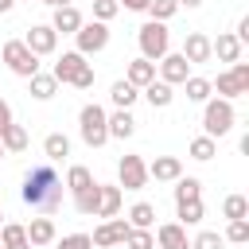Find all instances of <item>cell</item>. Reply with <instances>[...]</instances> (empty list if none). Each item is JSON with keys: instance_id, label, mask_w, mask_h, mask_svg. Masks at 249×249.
<instances>
[{"instance_id": "d6986e66", "label": "cell", "mask_w": 249, "mask_h": 249, "mask_svg": "<svg viewBox=\"0 0 249 249\" xmlns=\"http://www.w3.org/2000/svg\"><path fill=\"white\" fill-rule=\"evenodd\" d=\"M124 82L136 86V89H144L148 82H156V62H148V58H132L128 70H124Z\"/></svg>"}, {"instance_id": "74e56055", "label": "cell", "mask_w": 249, "mask_h": 249, "mask_svg": "<svg viewBox=\"0 0 249 249\" xmlns=\"http://www.w3.org/2000/svg\"><path fill=\"white\" fill-rule=\"evenodd\" d=\"M124 245H128V249H156V233H152V230H128Z\"/></svg>"}, {"instance_id": "d4e9b609", "label": "cell", "mask_w": 249, "mask_h": 249, "mask_svg": "<svg viewBox=\"0 0 249 249\" xmlns=\"http://www.w3.org/2000/svg\"><path fill=\"white\" fill-rule=\"evenodd\" d=\"M23 230H27V241H31V245H51V241L58 237L51 218H31V226H23Z\"/></svg>"}, {"instance_id": "d590c367", "label": "cell", "mask_w": 249, "mask_h": 249, "mask_svg": "<svg viewBox=\"0 0 249 249\" xmlns=\"http://www.w3.org/2000/svg\"><path fill=\"white\" fill-rule=\"evenodd\" d=\"M175 12H179V4H175V0H152V4H148V16H152L156 23H167Z\"/></svg>"}, {"instance_id": "277c9868", "label": "cell", "mask_w": 249, "mask_h": 249, "mask_svg": "<svg viewBox=\"0 0 249 249\" xmlns=\"http://www.w3.org/2000/svg\"><path fill=\"white\" fill-rule=\"evenodd\" d=\"M136 43H140V58H148V62H160V58L171 51L167 23H156V19H148V23L136 31Z\"/></svg>"}, {"instance_id": "f35d334b", "label": "cell", "mask_w": 249, "mask_h": 249, "mask_svg": "<svg viewBox=\"0 0 249 249\" xmlns=\"http://www.w3.org/2000/svg\"><path fill=\"white\" fill-rule=\"evenodd\" d=\"M117 12H121L117 0H93V19H97V23H109Z\"/></svg>"}, {"instance_id": "ba28073f", "label": "cell", "mask_w": 249, "mask_h": 249, "mask_svg": "<svg viewBox=\"0 0 249 249\" xmlns=\"http://www.w3.org/2000/svg\"><path fill=\"white\" fill-rule=\"evenodd\" d=\"M74 39H78V54H97V51L109 47V23L89 19V23H82L74 31Z\"/></svg>"}, {"instance_id": "60d3db41", "label": "cell", "mask_w": 249, "mask_h": 249, "mask_svg": "<svg viewBox=\"0 0 249 249\" xmlns=\"http://www.w3.org/2000/svg\"><path fill=\"white\" fill-rule=\"evenodd\" d=\"M58 249H93V241H89V233H66L58 241Z\"/></svg>"}, {"instance_id": "8d00e7d4", "label": "cell", "mask_w": 249, "mask_h": 249, "mask_svg": "<svg viewBox=\"0 0 249 249\" xmlns=\"http://www.w3.org/2000/svg\"><path fill=\"white\" fill-rule=\"evenodd\" d=\"M222 241L245 245V241H249V218H237V222H230V226H226V237H222Z\"/></svg>"}, {"instance_id": "7dc6e473", "label": "cell", "mask_w": 249, "mask_h": 249, "mask_svg": "<svg viewBox=\"0 0 249 249\" xmlns=\"http://www.w3.org/2000/svg\"><path fill=\"white\" fill-rule=\"evenodd\" d=\"M0 160H4V148H0Z\"/></svg>"}, {"instance_id": "4dcf8cb0", "label": "cell", "mask_w": 249, "mask_h": 249, "mask_svg": "<svg viewBox=\"0 0 249 249\" xmlns=\"http://www.w3.org/2000/svg\"><path fill=\"white\" fill-rule=\"evenodd\" d=\"M43 156H47V160H66V156H70V140H66L62 132H51V136L43 140Z\"/></svg>"}, {"instance_id": "7402d4cb", "label": "cell", "mask_w": 249, "mask_h": 249, "mask_svg": "<svg viewBox=\"0 0 249 249\" xmlns=\"http://www.w3.org/2000/svg\"><path fill=\"white\" fill-rule=\"evenodd\" d=\"M27 140H31V136H27V128H23V124H16V121L0 128V148H4V152H23V148H27Z\"/></svg>"}, {"instance_id": "8fae6325", "label": "cell", "mask_w": 249, "mask_h": 249, "mask_svg": "<svg viewBox=\"0 0 249 249\" xmlns=\"http://www.w3.org/2000/svg\"><path fill=\"white\" fill-rule=\"evenodd\" d=\"M128 230H132V226H128L124 218H105V222L93 230V237H89V241H93L97 249H113V245H124Z\"/></svg>"}, {"instance_id": "4fadbf2b", "label": "cell", "mask_w": 249, "mask_h": 249, "mask_svg": "<svg viewBox=\"0 0 249 249\" xmlns=\"http://www.w3.org/2000/svg\"><path fill=\"white\" fill-rule=\"evenodd\" d=\"M191 66H202V62H210L214 54H210V35H202V31H191L187 39H183V51H179Z\"/></svg>"}, {"instance_id": "f1b7e54d", "label": "cell", "mask_w": 249, "mask_h": 249, "mask_svg": "<svg viewBox=\"0 0 249 249\" xmlns=\"http://www.w3.org/2000/svg\"><path fill=\"white\" fill-rule=\"evenodd\" d=\"M183 86H187V101H198V105H202V101H210V97H214V89H210V78H198V74H191Z\"/></svg>"}, {"instance_id": "7c38bea8", "label": "cell", "mask_w": 249, "mask_h": 249, "mask_svg": "<svg viewBox=\"0 0 249 249\" xmlns=\"http://www.w3.org/2000/svg\"><path fill=\"white\" fill-rule=\"evenodd\" d=\"M156 66H160V82H167V86H183V82L191 78V62H187L183 54H171V51H167Z\"/></svg>"}, {"instance_id": "f6af8a7d", "label": "cell", "mask_w": 249, "mask_h": 249, "mask_svg": "<svg viewBox=\"0 0 249 249\" xmlns=\"http://www.w3.org/2000/svg\"><path fill=\"white\" fill-rule=\"evenodd\" d=\"M12 4H16V0H0V16H4V12H12Z\"/></svg>"}, {"instance_id": "ee69618b", "label": "cell", "mask_w": 249, "mask_h": 249, "mask_svg": "<svg viewBox=\"0 0 249 249\" xmlns=\"http://www.w3.org/2000/svg\"><path fill=\"white\" fill-rule=\"evenodd\" d=\"M175 4H179V8H198L202 0H175Z\"/></svg>"}, {"instance_id": "5bb4252c", "label": "cell", "mask_w": 249, "mask_h": 249, "mask_svg": "<svg viewBox=\"0 0 249 249\" xmlns=\"http://www.w3.org/2000/svg\"><path fill=\"white\" fill-rule=\"evenodd\" d=\"M179 175H183V160L179 156H156L148 163V179H156V183H175Z\"/></svg>"}, {"instance_id": "ffe728a7", "label": "cell", "mask_w": 249, "mask_h": 249, "mask_svg": "<svg viewBox=\"0 0 249 249\" xmlns=\"http://www.w3.org/2000/svg\"><path fill=\"white\" fill-rule=\"evenodd\" d=\"M105 124H109V140H113V136H117V140H128V136L136 132V121H132V113H128V109L109 113V117H105Z\"/></svg>"}, {"instance_id": "836d02e7", "label": "cell", "mask_w": 249, "mask_h": 249, "mask_svg": "<svg viewBox=\"0 0 249 249\" xmlns=\"http://www.w3.org/2000/svg\"><path fill=\"white\" fill-rule=\"evenodd\" d=\"M222 214H226L230 222H237V218H249V198H245V195H230V198L222 202Z\"/></svg>"}, {"instance_id": "44dd1931", "label": "cell", "mask_w": 249, "mask_h": 249, "mask_svg": "<svg viewBox=\"0 0 249 249\" xmlns=\"http://www.w3.org/2000/svg\"><path fill=\"white\" fill-rule=\"evenodd\" d=\"M27 93H31L35 101H51V97L58 93V82H54L51 74H43V70H39V74H31V78H27Z\"/></svg>"}, {"instance_id": "9c48e42d", "label": "cell", "mask_w": 249, "mask_h": 249, "mask_svg": "<svg viewBox=\"0 0 249 249\" xmlns=\"http://www.w3.org/2000/svg\"><path fill=\"white\" fill-rule=\"evenodd\" d=\"M117 187H124V191H140L144 183H148V163L140 160V156H121V163H117Z\"/></svg>"}, {"instance_id": "3957f363", "label": "cell", "mask_w": 249, "mask_h": 249, "mask_svg": "<svg viewBox=\"0 0 249 249\" xmlns=\"http://www.w3.org/2000/svg\"><path fill=\"white\" fill-rule=\"evenodd\" d=\"M206 109H202V136H210V140H218V136H226L230 128H233V121H237V113H233V101H226V97H210V101H202Z\"/></svg>"}, {"instance_id": "484cf974", "label": "cell", "mask_w": 249, "mask_h": 249, "mask_svg": "<svg viewBox=\"0 0 249 249\" xmlns=\"http://www.w3.org/2000/svg\"><path fill=\"white\" fill-rule=\"evenodd\" d=\"M144 97H148L152 109H167V105L175 101V93H171L167 82H148V86H144Z\"/></svg>"}, {"instance_id": "b9f144b4", "label": "cell", "mask_w": 249, "mask_h": 249, "mask_svg": "<svg viewBox=\"0 0 249 249\" xmlns=\"http://www.w3.org/2000/svg\"><path fill=\"white\" fill-rule=\"evenodd\" d=\"M121 8H128V12H148V4L152 0H117Z\"/></svg>"}, {"instance_id": "c3c4849f", "label": "cell", "mask_w": 249, "mask_h": 249, "mask_svg": "<svg viewBox=\"0 0 249 249\" xmlns=\"http://www.w3.org/2000/svg\"><path fill=\"white\" fill-rule=\"evenodd\" d=\"M0 218H4V214H0ZM0 226H4V222H0Z\"/></svg>"}, {"instance_id": "4316f807", "label": "cell", "mask_w": 249, "mask_h": 249, "mask_svg": "<svg viewBox=\"0 0 249 249\" xmlns=\"http://www.w3.org/2000/svg\"><path fill=\"white\" fill-rule=\"evenodd\" d=\"M124 222H128L132 230H152V226H156V206H152V202H136Z\"/></svg>"}, {"instance_id": "603a6c76", "label": "cell", "mask_w": 249, "mask_h": 249, "mask_svg": "<svg viewBox=\"0 0 249 249\" xmlns=\"http://www.w3.org/2000/svg\"><path fill=\"white\" fill-rule=\"evenodd\" d=\"M0 249H31L27 230H23L19 222H4V226H0Z\"/></svg>"}, {"instance_id": "7a4b0ae2", "label": "cell", "mask_w": 249, "mask_h": 249, "mask_svg": "<svg viewBox=\"0 0 249 249\" xmlns=\"http://www.w3.org/2000/svg\"><path fill=\"white\" fill-rule=\"evenodd\" d=\"M51 78H54V82H66V86H78V89H89V86H93V66L86 62V54L62 51V58H58L54 70H51Z\"/></svg>"}, {"instance_id": "cb8c5ba5", "label": "cell", "mask_w": 249, "mask_h": 249, "mask_svg": "<svg viewBox=\"0 0 249 249\" xmlns=\"http://www.w3.org/2000/svg\"><path fill=\"white\" fill-rule=\"evenodd\" d=\"M97 179H93V171L86 167V163H70V171H66V191L70 195H78V191H89Z\"/></svg>"}, {"instance_id": "52a82bcc", "label": "cell", "mask_w": 249, "mask_h": 249, "mask_svg": "<svg viewBox=\"0 0 249 249\" xmlns=\"http://www.w3.org/2000/svg\"><path fill=\"white\" fill-rule=\"evenodd\" d=\"M4 66H8L12 74H19V78L39 74V58L23 47V39H8V43H4Z\"/></svg>"}, {"instance_id": "e575fe53", "label": "cell", "mask_w": 249, "mask_h": 249, "mask_svg": "<svg viewBox=\"0 0 249 249\" xmlns=\"http://www.w3.org/2000/svg\"><path fill=\"white\" fill-rule=\"evenodd\" d=\"M74 210H78V214H86V218H89V214H97V183H93L89 191H78V195H74Z\"/></svg>"}, {"instance_id": "d6a6232c", "label": "cell", "mask_w": 249, "mask_h": 249, "mask_svg": "<svg viewBox=\"0 0 249 249\" xmlns=\"http://www.w3.org/2000/svg\"><path fill=\"white\" fill-rule=\"evenodd\" d=\"M214 156H218V144H214L210 136H195V140H191V160L206 163V160H214Z\"/></svg>"}, {"instance_id": "83f0119b", "label": "cell", "mask_w": 249, "mask_h": 249, "mask_svg": "<svg viewBox=\"0 0 249 249\" xmlns=\"http://www.w3.org/2000/svg\"><path fill=\"white\" fill-rule=\"evenodd\" d=\"M195 198H202V183L195 175H179L175 179V202H195Z\"/></svg>"}, {"instance_id": "9a60e30c", "label": "cell", "mask_w": 249, "mask_h": 249, "mask_svg": "<svg viewBox=\"0 0 249 249\" xmlns=\"http://www.w3.org/2000/svg\"><path fill=\"white\" fill-rule=\"evenodd\" d=\"M156 249H191V241H187V226H179V222H163V226L156 230Z\"/></svg>"}, {"instance_id": "7bdbcfd3", "label": "cell", "mask_w": 249, "mask_h": 249, "mask_svg": "<svg viewBox=\"0 0 249 249\" xmlns=\"http://www.w3.org/2000/svg\"><path fill=\"white\" fill-rule=\"evenodd\" d=\"M4 124H12V105L0 97V128H4Z\"/></svg>"}, {"instance_id": "bcb514c9", "label": "cell", "mask_w": 249, "mask_h": 249, "mask_svg": "<svg viewBox=\"0 0 249 249\" xmlns=\"http://www.w3.org/2000/svg\"><path fill=\"white\" fill-rule=\"evenodd\" d=\"M39 4H51V8H54V0H39Z\"/></svg>"}, {"instance_id": "8992f818", "label": "cell", "mask_w": 249, "mask_h": 249, "mask_svg": "<svg viewBox=\"0 0 249 249\" xmlns=\"http://www.w3.org/2000/svg\"><path fill=\"white\" fill-rule=\"evenodd\" d=\"M210 89H218V97H226V101L249 93V62H233L226 74H218V82H210Z\"/></svg>"}, {"instance_id": "6da1fadb", "label": "cell", "mask_w": 249, "mask_h": 249, "mask_svg": "<svg viewBox=\"0 0 249 249\" xmlns=\"http://www.w3.org/2000/svg\"><path fill=\"white\" fill-rule=\"evenodd\" d=\"M62 191H66V183L58 179V171H54L51 163H35V167L23 171L19 198H23L31 210H39L43 218H51V214L62 206Z\"/></svg>"}, {"instance_id": "f546056e", "label": "cell", "mask_w": 249, "mask_h": 249, "mask_svg": "<svg viewBox=\"0 0 249 249\" xmlns=\"http://www.w3.org/2000/svg\"><path fill=\"white\" fill-rule=\"evenodd\" d=\"M136 97H140V89H136V86H128L124 78H121V82H113V89H109V101H113L117 109H128Z\"/></svg>"}, {"instance_id": "ab89813d", "label": "cell", "mask_w": 249, "mask_h": 249, "mask_svg": "<svg viewBox=\"0 0 249 249\" xmlns=\"http://www.w3.org/2000/svg\"><path fill=\"white\" fill-rule=\"evenodd\" d=\"M226 241H222V233L218 230H202L195 241H191V249H222Z\"/></svg>"}, {"instance_id": "e0dca14e", "label": "cell", "mask_w": 249, "mask_h": 249, "mask_svg": "<svg viewBox=\"0 0 249 249\" xmlns=\"http://www.w3.org/2000/svg\"><path fill=\"white\" fill-rule=\"evenodd\" d=\"M82 23H86V19H82V12H78L74 4H66V8H54V16H51V27H54V35H74Z\"/></svg>"}, {"instance_id": "5b68a950", "label": "cell", "mask_w": 249, "mask_h": 249, "mask_svg": "<svg viewBox=\"0 0 249 249\" xmlns=\"http://www.w3.org/2000/svg\"><path fill=\"white\" fill-rule=\"evenodd\" d=\"M105 109L97 105V101H89V105H82V113H78V132H82V140L89 144V148H101L105 140H109V124H105Z\"/></svg>"}, {"instance_id": "30bf717a", "label": "cell", "mask_w": 249, "mask_h": 249, "mask_svg": "<svg viewBox=\"0 0 249 249\" xmlns=\"http://www.w3.org/2000/svg\"><path fill=\"white\" fill-rule=\"evenodd\" d=\"M23 47H27L35 58H43V54H54L58 35H54L51 23H35V27H27V35H23Z\"/></svg>"}, {"instance_id": "1f68e13d", "label": "cell", "mask_w": 249, "mask_h": 249, "mask_svg": "<svg viewBox=\"0 0 249 249\" xmlns=\"http://www.w3.org/2000/svg\"><path fill=\"white\" fill-rule=\"evenodd\" d=\"M175 210H179V226H198L202 214H206L202 198H195V202H175Z\"/></svg>"}, {"instance_id": "2e32d148", "label": "cell", "mask_w": 249, "mask_h": 249, "mask_svg": "<svg viewBox=\"0 0 249 249\" xmlns=\"http://www.w3.org/2000/svg\"><path fill=\"white\" fill-rule=\"evenodd\" d=\"M121 214V187L97 183V214L93 218H117Z\"/></svg>"}, {"instance_id": "ac0fdd59", "label": "cell", "mask_w": 249, "mask_h": 249, "mask_svg": "<svg viewBox=\"0 0 249 249\" xmlns=\"http://www.w3.org/2000/svg\"><path fill=\"white\" fill-rule=\"evenodd\" d=\"M210 54H218V62H241V43L233 39V31H222L218 39H210Z\"/></svg>"}]
</instances>
